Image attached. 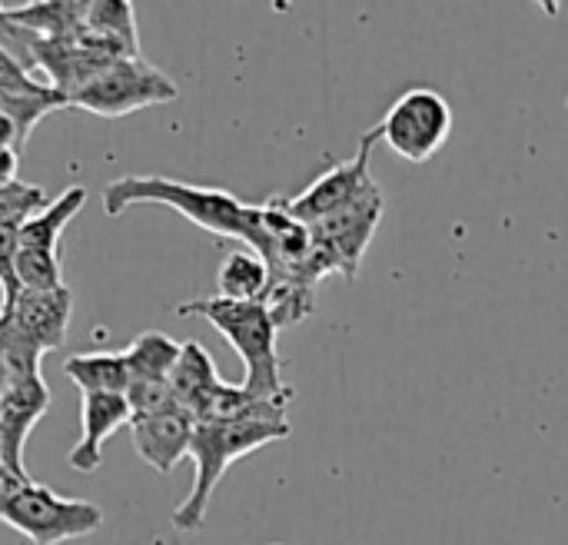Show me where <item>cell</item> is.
I'll use <instances>...</instances> for the list:
<instances>
[{
	"instance_id": "6da1fadb",
	"label": "cell",
	"mask_w": 568,
	"mask_h": 545,
	"mask_svg": "<svg viewBox=\"0 0 568 545\" xmlns=\"http://www.w3.org/2000/svg\"><path fill=\"white\" fill-rule=\"evenodd\" d=\"M290 436L286 420H230V423H193V440L186 460H193V490L190 496L173 509V529L180 533H200L206 526V509L213 503V493L226 470Z\"/></svg>"
},
{
	"instance_id": "7a4b0ae2",
	"label": "cell",
	"mask_w": 568,
	"mask_h": 545,
	"mask_svg": "<svg viewBox=\"0 0 568 545\" xmlns=\"http://www.w3.org/2000/svg\"><path fill=\"white\" fill-rule=\"evenodd\" d=\"M180 316H203L226 343L240 353L246 376L243 390L256 400H280L293 396L280 380V353H276V326L266 316L263 303H233L220 296L186 300L176 306Z\"/></svg>"
},
{
	"instance_id": "3957f363",
	"label": "cell",
	"mask_w": 568,
	"mask_h": 545,
	"mask_svg": "<svg viewBox=\"0 0 568 545\" xmlns=\"http://www.w3.org/2000/svg\"><path fill=\"white\" fill-rule=\"evenodd\" d=\"M103 213L120 216L136 203H156L183 213L190 223H196L206 233L236 240L240 236V220H243V200L216 190V186H193L183 180H166V176H120L110 180L100 193Z\"/></svg>"
},
{
	"instance_id": "277c9868",
	"label": "cell",
	"mask_w": 568,
	"mask_h": 545,
	"mask_svg": "<svg viewBox=\"0 0 568 545\" xmlns=\"http://www.w3.org/2000/svg\"><path fill=\"white\" fill-rule=\"evenodd\" d=\"M0 523L20 533L33 545H60L70 539L93 536L103 526V509L87 499H67L40 483H23L7 506L0 509Z\"/></svg>"
},
{
	"instance_id": "5b68a950",
	"label": "cell",
	"mask_w": 568,
	"mask_h": 545,
	"mask_svg": "<svg viewBox=\"0 0 568 545\" xmlns=\"http://www.w3.org/2000/svg\"><path fill=\"white\" fill-rule=\"evenodd\" d=\"M87 190L67 186L57 200H47L33 216L17 226V260L13 276L20 290H57L63 286L60 273V233L83 210Z\"/></svg>"
},
{
	"instance_id": "8992f818",
	"label": "cell",
	"mask_w": 568,
	"mask_h": 545,
	"mask_svg": "<svg viewBox=\"0 0 568 545\" xmlns=\"http://www.w3.org/2000/svg\"><path fill=\"white\" fill-rule=\"evenodd\" d=\"M176 93H180L176 83L163 70H156L150 60L116 57L83 90H77L67 100V107H77L97 117H126L143 107L170 103L176 100Z\"/></svg>"
},
{
	"instance_id": "52a82bcc",
	"label": "cell",
	"mask_w": 568,
	"mask_h": 545,
	"mask_svg": "<svg viewBox=\"0 0 568 545\" xmlns=\"http://www.w3.org/2000/svg\"><path fill=\"white\" fill-rule=\"evenodd\" d=\"M449 133H453V107L443 93L429 87L406 90L373 127L376 143L383 140L406 163L433 160L449 143Z\"/></svg>"
},
{
	"instance_id": "ba28073f",
	"label": "cell",
	"mask_w": 568,
	"mask_h": 545,
	"mask_svg": "<svg viewBox=\"0 0 568 545\" xmlns=\"http://www.w3.org/2000/svg\"><path fill=\"white\" fill-rule=\"evenodd\" d=\"M383 190L313 223L310 226V240H313V250H310V276L320 283L323 276L329 273H339L346 280H356L359 266H363V256L379 230V220H383Z\"/></svg>"
},
{
	"instance_id": "9c48e42d",
	"label": "cell",
	"mask_w": 568,
	"mask_h": 545,
	"mask_svg": "<svg viewBox=\"0 0 568 545\" xmlns=\"http://www.w3.org/2000/svg\"><path fill=\"white\" fill-rule=\"evenodd\" d=\"M373 147H376V137H373V130H369V133L363 137L356 157H349L346 163H336L333 170H326V173H323L320 180H313L300 196L280 200L283 210H286L293 220L313 226V223H320V220H326V216H333V213H339V210H346V206H353V203H359V200L379 193V186H376V180H373V173H369Z\"/></svg>"
},
{
	"instance_id": "30bf717a",
	"label": "cell",
	"mask_w": 568,
	"mask_h": 545,
	"mask_svg": "<svg viewBox=\"0 0 568 545\" xmlns=\"http://www.w3.org/2000/svg\"><path fill=\"white\" fill-rule=\"evenodd\" d=\"M70 316H73V293L67 283L57 290H20L13 303L0 310V330L43 356L63 346Z\"/></svg>"
},
{
	"instance_id": "8fae6325",
	"label": "cell",
	"mask_w": 568,
	"mask_h": 545,
	"mask_svg": "<svg viewBox=\"0 0 568 545\" xmlns=\"http://www.w3.org/2000/svg\"><path fill=\"white\" fill-rule=\"evenodd\" d=\"M47 406H50V390L40 373L10 380L0 396V463L20 480H30L23 470V446L33 426L47 416Z\"/></svg>"
},
{
	"instance_id": "7c38bea8",
	"label": "cell",
	"mask_w": 568,
	"mask_h": 545,
	"mask_svg": "<svg viewBox=\"0 0 568 545\" xmlns=\"http://www.w3.org/2000/svg\"><path fill=\"white\" fill-rule=\"evenodd\" d=\"M130 440L136 456L156 473H170L190 453L193 416L186 410H170L146 420H130Z\"/></svg>"
},
{
	"instance_id": "4fadbf2b",
	"label": "cell",
	"mask_w": 568,
	"mask_h": 545,
	"mask_svg": "<svg viewBox=\"0 0 568 545\" xmlns=\"http://www.w3.org/2000/svg\"><path fill=\"white\" fill-rule=\"evenodd\" d=\"M130 426V410L123 396H83L80 400V440L70 450V466L77 473H97L103 463V443L120 430Z\"/></svg>"
},
{
	"instance_id": "5bb4252c",
	"label": "cell",
	"mask_w": 568,
	"mask_h": 545,
	"mask_svg": "<svg viewBox=\"0 0 568 545\" xmlns=\"http://www.w3.org/2000/svg\"><path fill=\"white\" fill-rule=\"evenodd\" d=\"M220 373L210 360V353L190 340V343H180V356L166 376V386H170V396L180 410H186L190 416H196V410L203 406V400L220 386Z\"/></svg>"
},
{
	"instance_id": "9a60e30c",
	"label": "cell",
	"mask_w": 568,
	"mask_h": 545,
	"mask_svg": "<svg viewBox=\"0 0 568 545\" xmlns=\"http://www.w3.org/2000/svg\"><path fill=\"white\" fill-rule=\"evenodd\" d=\"M83 30L113 47L120 57H140L136 13L126 0H90L83 13Z\"/></svg>"
},
{
	"instance_id": "2e32d148",
	"label": "cell",
	"mask_w": 568,
	"mask_h": 545,
	"mask_svg": "<svg viewBox=\"0 0 568 545\" xmlns=\"http://www.w3.org/2000/svg\"><path fill=\"white\" fill-rule=\"evenodd\" d=\"M63 373L80 390V396H97V393L123 396V390L130 383V373H126L120 353H80V356H70V360H63Z\"/></svg>"
},
{
	"instance_id": "e0dca14e",
	"label": "cell",
	"mask_w": 568,
	"mask_h": 545,
	"mask_svg": "<svg viewBox=\"0 0 568 545\" xmlns=\"http://www.w3.org/2000/svg\"><path fill=\"white\" fill-rule=\"evenodd\" d=\"M87 3L77 0H47V3H23L13 10H3V17L27 30L30 37H70L83 27Z\"/></svg>"
},
{
	"instance_id": "ac0fdd59",
	"label": "cell",
	"mask_w": 568,
	"mask_h": 545,
	"mask_svg": "<svg viewBox=\"0 0 568 545\" xmlns=\"http://www.w3.org/2000/svg\"><path fill=\"white\" fill-rule=\"evenodd\" d=\"M220 300H233V303H260L266 286H270V270L266 263L246 250V246H236L223 256L220 263Z\"/></svg>"
},
{
	"instance_id": "d6986e66",
	"label": "cell",
	"mask_w": 568,
	"mask_h": 545,
	"mask_svg": "<svg viewBox=\"0 0 568 545\" xmlns=\"http://www.w3.org/2000/svg\"><path fill=\"white\" fill-rule=\"evenodd\" d=\"M260 303H263L266 316L273 320V326L280 333L286 326L303 323L316 310V283H310L303 276H293V273L270 276V286H266Z\"/></svg>"
},
{
	"instance_id": "ffe728a7",
	"label": "cell",
	"mask_w": 568,
	"mask_h": 545,
	"mask_svg": "<svg viewBox=\"0 0 568 545\" xmlns=\"http://www.w3.org/2000/svg\"><path fill=\"white\" fill-rule=\"evenodd\" d=\"M120 356H123L130 380H163L166 383V376L180 356V343L163 333H140L126 350H120Z\"/></svg>"
},
{
	"instance_id": "44dd1931",
	"label": "cell",
	"mask_w": 568,
	"mask_h": 545,
	"mask_svg": "<svg viewBox=\"0 0 568 545\" xmlns=\"http://www.w3.org/2000/svg\"><path fill=\"white\" fill-rule=\"evenodd\" d=\"M63 107V97L53 93L50 87L40 90V93H0V117H7L17 130V150H23L30 130L50 113Z\"/></svg>"
},
{
	"instance_id": "7402d4cb",
	"label": "cell",
	"mask_w": 568,
	"mask_h": 545,
	"mask_svg": "<svg viewBox=\"0 0 568 545\" xmlns=\"http://www.w3.org/2000/svg\"><path fill=\"white\" fill-rule=\"evenodd\" d=\"M123 400H126L130 420H146V416L180 410L163 380H130L126 390H123Z\"/></svg>"
},
{
	"instance_id": "603a6c76",
	"label": "cell",
	"mask_w": 568,
	"mask_h": 545,
	"mask_svg": "<svg viewBox=\"0 0 568 545\" xmlns=\"http://www.w3.org/2000/svg\"><path fill=\"white\" fill-rule=\"evenodd\" d=\"M47 203L43 190L23 180H13L7 186H0V226L3 223H23L27 216H33L40 206Z\"/></svg>"
},
{
	"instance_id": "cb8c5ba5",
	"label": "cell",
	"mask_w": 568,
	"mask_h": 545,
	"mask_svg": "<svg viewBox=\"0 0 568 545\" xmlns=\"http://www.w3.org/2000/svg\"><path fill=\"white\" fill-rule=\"evenodd\" d=\"M17 226L20 223H3L0 226V310L13 303L20 293L17 276H13V260H17Z\"/></svg>"
},
{
	"instance_id": "d4e9b609",
	"label": "cell",
	"mask_w": 568,
	"mask_h": 545,
	"mask_svg": "<svg viewBox=\"0 0 568 545\" xmlns=\"http://www.w3.org/2000/svg\"><path fill=\"white\" fill-rule=\"evenodd\" d=\"M47 90L43 80H37L7 47H0V93H40Z\"/></svg>"
},
{
	"instance_id": "484cf974",
	"label": "cell",
	"mask_w": 568,
	"mask_h": 545,
	"mask_svg": "<svg viewBox=\"0 0 568 545\" xmlns=\"http://www.w3.org/2000/svg\"><path fill=\"white\" fill-rule=\"evenodd\" d=\"M23 483H30V480H20V476H13L3 463H0V509L7 506V499L23 486Z\"/></svg>"
},
{
	"instance_id": "4316f807",
	"label": "cell",
	"mask_w": 568,
	"mask_h": 545,
	"mask_svg": "<svg viewBox=\"0 0 568 545\" xmlns=\"http://www.w3.org/2000/svg\"><path fill=\"white\" fill-rule=\"evenodd\" d=\"M17 163H20L17 150H0V186L17 180Z\"/></svg>"
},
{
	"instance_id": "83f0119b",
	"label": "cell",
	"mask_w": 568,
	"mask_h": 545,
	"mask_svg": "<svg viewBox=\"0 0 568 545\" xmlns=\"http://www.w3.org/2000/svg\"><path fill=\"white\" fill-rule=\"evenodd\" d=\"M0 150H17V130L7 117H0Z\"/></svg>"
},
{
	"instance_id": "f1b7e54d",
	"label": "cell",
	"mask_w": 568,
	"mask_h": 545,
	"mask_svg": "<svg viewBox=\"0 0 568 545\" xmlns=\"http://www.w3.org/2000/svg\"><path fill=\"white\" fill-rule=\"evenodd\" d=\"M3 390H7V373H3V360H0V396H3Z\"/></svg>"
}]
</instances>
